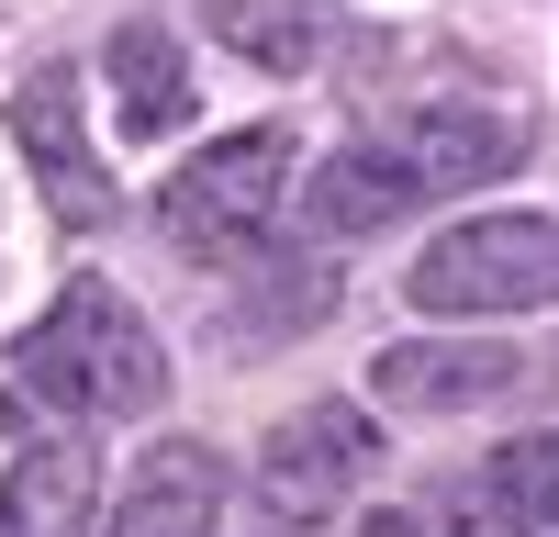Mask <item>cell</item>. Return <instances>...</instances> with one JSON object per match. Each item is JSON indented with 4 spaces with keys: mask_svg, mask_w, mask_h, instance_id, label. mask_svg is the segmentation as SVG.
<instances>
[{
    "mask_svg": "<svg viewBox=\"0 0 559 537\" xmlns=\"http://www.w3.org/2000/svg\"><path fill=\"white\" fill-rule=\"evenodd\" d=\"M12 370H23V392L57 403V415H79V426H123V415H157L168 347H157V325H146V313H134L112 281H90V268H79V281L23 325Z\"/></svg>",
    "mask_w": 559,
    "mask_h": 537,
    "instance_id": "6da1fadb",
    "label": "cell"
},
{
    "mask_svg": "<svg viewBox=\"0 0 559 537\" xmlns=\"http://www.w3.org/2000/svg\"><path fill=\"white\" fill-rule=\"evenodd\" d=\"M414 313H548L559 302V224L548 213H471L403 268Z\"/></svg>",
    "mask_w": 559,
    "mask_h": 537,
    "instance_id": "7a4b0ae2",
    "label": "cell"
},
{
    "mask_svg": "<svg viewBox=\"0 0 559 537\" xmlns=\"http://www.w3.org/2000/svg\"><path fill=\"white\" fill-rule=\"evenodd\" d=\"M292 134L280 123H247V134H213V146L191 157L157 191V236L179 247V258H247L258 236H269V213L292 202Z\"/></svg>",
    "mask_w": 559,
    "mask_h": 537,
    "instance_id": "3957f363",
    "label": "cell"
},
{
    "mask_svg": "<svg viewBox=\"0 0 559 537\" xmlns=\"http://www.w3.org/2000/svg\"><path fill=\"white\" fill-rule=\"evenodd\" d=\"M369 460H381V437H369L358 403H302V415L269 426L258 470H247V504L280 515V526H324V515L369 481Z\"/></svg>",
    "mask_w": 559,
    "mask_h": 537,
    "instance_id": "277c9868",
    "label": "cell"
},
{
    "mask_svg": "<svg viewBox=\"0 0 559 537\" xmlns=\"http://www.w3.org/2000/svg\"><path fill=\"white\" fill-rule=\"evenodd\" d=\"M381 146L426 179V191H471V179H503L526 157V123L492 112V102H459V90H437V102H403Z\"/></svg>",
    "mask_w": 559,
    "mask_h": 537,
    "instance_id": "5b68a950",
    "label": "cell"
},
{
    "mask_svg": "<svg viewBox=\"0 0 559 537\" xmlns=\"http://www.w3.org/2000/svg\"><path fill=\"white\" fill-rule=\"evenodd\" d=\"M12 134H23L45 202H57L68 224H112V168H102V146H90V123H79V79L68 68H34L12 90Z\"/></svg>",
    "mask_w": 559,
    "mask_h": 537,
    "instance_id": "8992f818",
    "label": "cell"
},
{
    "mask_svg": "<svg viewBox=\"0 0 559 537\" xmlns=\"http://www.w3.org/2000/svg\"><path fill=\"white\" fill-rule=\"evenodd\" d=\"M369 392L392 415H481V403L526 392V358L515 347H459V336H403L369 358Z\"/></svg>",
    "mask_w": 559,
    "mask_h": 537,
    "instance_id": "52a82bcc",
    "label": "cell"
},
{
    "mask_svg": "<svg viewBox=\"0 0 559 537\" xmlns=\"http://www.w3.org/2000/svg\"><path fill=\"white\" fill-rule=\"evenodd\" d=\"M90 537H224V460H213L202 437L146 448V470L123 481V504L90 526Z\"/></svg>",
    "mask_w": 559,
    "mask_h": 537,
    "instance_id": "ba28073f",
    "label": "cell"
},
{
    "mask_svg": "<svg viewBox=\"0 0 559 537\" xmlns=\"http://www.w3.org/2000/svg\"><path fill=\"white\" fill-rule=\"evenodd\" d=\"M548 526H559V437H526L503 460H481L437 504V537H548Z\"/></svg>",
    "mask_w": 559,
    "mask_h": 537,
    "instance_id": "9c48e42d",
    "label": "cell"
},
{
    "mask_svg": "<svg viewBox=\"0 0 559 537\" xmlns=\"http://www.w3.org/2000/svg\"><path fill=\"white\" fill-rule=\"evenodd\" d=\"M292 202L324 247H347V236H381V224H403L414 202H426V179H414L392 146H336L313 179H292Z\"/></svg>",
    "mask_w": 559,
    "mask_h": 537,
    "instance_id": "30bf717a",
    "label": "cell"
},
{
    "mask_svg": "<svg viewBox=\"0 0 559 537\" xmlns=\"http://www.w3.org/2000/svg\"><path fill=\"white\" fill-rule=\"evenodd\" d=\"M102 526V460L79 437H34L0 470V537H90Z\"/></svg>",
    "mask_w": 559,
    "mask_h": 537,
    "instance_id": "8fae6325",
    "label": "cell"
},
{
    "mask_svg": "<svg viewBox=\"0 0 559 537\" xmlns=\"http://www.w3.org/2000/svg\"><path fill=\"white\" fill-rule=\"evenodd\" d=\"M102 68H112V90H123V123H134V134H179V123H191V57H179L168 23H123Z\"/></svg>",
    "mask_w": 559,
    "mask_h": 537,
    "instance_id": "7c38bea8",
    "label": "cell"
},
{
    "mask_svg": "<svg viewBox=\"0 0 559 537\" xmlns=\"http://www.w3.org/2000/svg\"><path fill=\"white\" fill-rule=\"evenodd\" d=\"M313 23H324V0H213V34L269 79L313 68Z\"/></svg>",
    "mask_w": 559,
    "mask_h": 537,
    "instance_id": "4fadbf2b",
    "label": "cell"
},
{
    "mask_svg": "<svg viewBox=\"0 0 559 537\" xmlns=\"http://www.w3.org/2000/svg\"><path fill=\"white\" fill-rule=\"evenodd\" d=\"M358 537H426V526H414V515H369Z\"/></svg>",
    "mask_w": 559,
    "mask_h": 537,
    "instance_id": "5bb4252c",
    "label": "cell"
},
{
    "mask_svg": "<svg viewBox=\"0 0 559 537\" xmlns=\"http://www.w3.org/2000/svg\"><path fill=\"white\" fill-rule=\"evenodd\" d=\"M247 537H302V526H280V515H258V526H247Z\"/></svg>",
    "mask_w": 559,
    "mask_h": 537,
    "instance_id": "9a60e30c",
    "label": "cell"
}]
</instances>
